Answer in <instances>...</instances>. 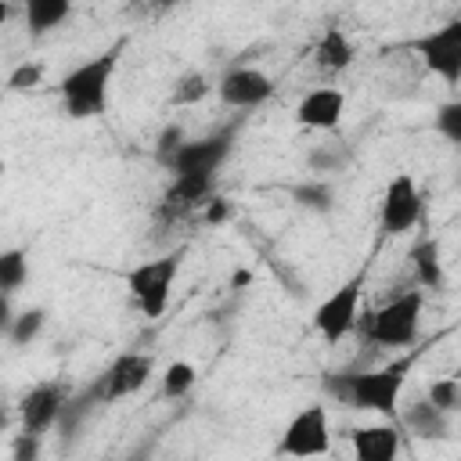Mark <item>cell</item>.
I'll use <instances>...</instances> for the list:
<instances>
[{
	"mask_svg": "<svg viewBox=\"0 0 461 461\" xmlns=\"http://www.w3.org/2000/svg\"><path fill=\"white\" fill-rule=\"evenodd\" d=\"M411 360H396L389 367L378 371H360V375H331L324 385L331 396H339L342 403L357 407V411H375L385 418H396V403L407 382Z\"/></svg>",
	"mask_w": 461,
	"mask_h": 461,
	"instance_id": "cell-1",
	"label": "cell"
},
{
	"mask_svg": "<svg viewBox=\"0 0 461 461\" xmlns=\"http://www.w3.org/2000/svg\"><path fill=\"white\" fill-rule=\"evenodd\" d=\"M119 54H122V43L101 50L97 58L76 65L61 83H58V94H61V104L72 119H94L104 112L108 104V83L115 76V65H119Z\"/></svg>",
	"mask_w": 461,
	"mask_h": 461,
	"instance_id": "cell-2",
	"label": "cell"
},
{
	"mask_svg": "<svg viewBox=\"0 0 461 461\" xmlns=\"http://www.w3.org/2000/svg\"><path fill=\"white\" fill-rule=\"evenodd\" d=\"M421 306H425V299L418 288L389 299L364 321V339L378 342V346H411L421 328Z\"/></svg>",
	"mask_w": 461,
	"mask_h": 461,
	"instance_id": "cell-3",
	"label": "cell"
},
{
	"mask_svg": "<svg viewBox=\"0 0 461 461\" xmlns=\"http://www.w3.org/2000/svg\"><path fill=\"white\" fill-rule=\"evenodd\" d=\"M176 270H180V256H158V259L137 263L126 274V288H130V295H133V303L140 306L144 317H162L166 313Z\"/></svg>",
	"mask_w": 461,
	"mask_h": 461,
	"instance_id": "cell-4",
	"label": "cell"
},
{
	"mask_svg": "<svg viewBox=\"0 0 461 461\" xmlns=\"http://www.w3.org/2000/svg\"><path fill=\"white\" fill-rule=\"evenodd\" d=\"M360 292H364V277H349L346 285H339L331 295H324L313 310V328L321 331L324 342H342L360 317Z\"/></svg>",
	"mask_w": 461,
	"mask_h": 461,
	"instance_id": "cell-5",
	"label": "cell"
},
{
	"mask_svg": "<svg viewBox=\"0 0 461 461\" xmlns=\"http://www.w3.org/2000/svg\"><path fill=\"white\" fill-rule=\"evenodd\" d=\"M414 50L432 76H439L447 86H457L461 83V14L450 18L447 25L418 36Z\"/></svg>",
	"mask_w": 461,
	"mask_h": 461,
	"instance_id": "cell-6",
	"label": "cell"
},
{
	"mask_svg": "<svg viewBox=\"0 0 461 461\" xmlns=\"http://www.w3.org/2000/svg\"><path fill=\"white\" fill-rule=\"evenodd\" d=\"M230 144H234V133L230 130H220V133H209V137H198V140H184L180 151L166 162V169L173 176H216V169L223 166V158L230 155Z\"/></svg>",
	"mask_w": 461,
	"mask_h": 461,
	"instance_id": "cell-7",
	"label": "cell"
},
{
	"mask_svg": "<svg viewBox=\"0 0 461 461\" xmlns=\"http://www.w3.org/2000/svg\"><path fill=\"white\" fill-rule=\"evenodd\" d=\"M331 447V432H328V411L321 403L303 407L281 432L277 454H292V457H317L328 454Z\"/></svg>",
	"mask_w": 461,
	"mask_h": 461,
	"instance_id": "cell-8",
	"label": "cell"
},
{
	"mask_svg": "<svg viewBox=\"0 0 461 461\" xmlns=\"http://www.w3.org/2000/svg\"><path fill=\"white\" fill-rule=\"evenodd\" d=\"M151 367H155V364H151L148 353H119V357L104 367V375L94 382L97 403H115V400H122V396H133L137 389L148 385Z\"/></svg>",
	"mask_w": 461,
	"mask_h": 461,
	"instance_id": "cell-9",
	"label": "cell"
},
{
	"mask_svg": "<svg viewBox=\"0 0 461 461\" xmlns=\"http://www.w3.org/2000/svg\"><path fill=\"white\" fill-rule=\"evenodd\" d=\"M421 220V191L411 173H396L382 198V230L385 234H407Z\"/></svg>",
	"mask_w": 461,
	"mask_h": 461,
	"instance_id": "cell-10",
	"label": "cell"
},
{
	"mask_svg": "<svg viewBox=\"0 0 461 461\" xmlns=\"http://www.w3.org/2000/svg\"><path fill=\"white\" fill-rule=\"evenodd\" d=\"M216 90H220L223 104H230V108H256L274 97V79L259 68H230V72H223Z\"/></svg>",
	"mask_w": 461,
	"mask_h": 461,
	"instance_id": "cell-11",
	"label": "cell"
},
{
	"mask_svg": "<svg viewBox=\"0 0 461 461\" xmlns=\"http://www.w3.org/2000/svg\"><path fill=\"white\" fill-rule=\"evenodd\" d=\"M18 411H22V429L43 436L61 418V411H65V389L54 385V382H43V385H36V389L25 393V400H22Z\"/></svg>",
	"mask_w": 461,
	"mask_h": 461,
	"instance_id": "cell-12",
	"label": "cell"
},
{
	"mask_svg": "<svg viewBox=\"0 0 461 461\" xmlns=\"http://www.w3.org/2000/svg\"><path fill=\"white\" fill-rule=\"evenodd\" d=\"M342 108H346V94H342V90H335V86H317V90H310V94L299 101L295 119H299V126H306V130H335L339 119H342Z\"/></svg>",
	"mask_w": 461,
	"mask_h": 461,
	"instance_id": "cell-13",
	"label": "cell"
},
{
	"mask_svg": "<svg viewBox=\"0 0 461 461\" xmlns=\"http://www.w3.org/2000/svg\"><path fill=\"white\" fill-rule=\"evenodd\" d=\"M212 198V180L209 176H173L166 198H162V212L166 216H187L194 209H205V202Z\"/></svg>",
	"mask_w": 461,
	"mask_h": 461,
	"instance_id": "cell-14",
	"label": "cell"
},
{
	"mask_svg": "<svg viewBox=\"0 0 461 461\" xmlns=\"http://www.w3.org/2000/svg\"><path fill=\"white\" fill-rule=\"evenodd\" d=\"M349 447L357 461H393L400 454V432L396 425H360L353 429Z\"/></svg>",
	"mask_w": 461,
	"mask_h": 461,
	"instance_id": "cell-15",
	"label": "cell"
},
{
	"mask_svg": "<svg viewBox=\"0 0 461 461\" xmlns=\"http://www.w3.org/2000/svg\"><path fill=\"white\" fill-rule=\"evenodd\" d=\"M403 425H407L414 436H421V439H443L447 429H450V414L439 411L429 396H421V400H414V403L403 411Z\"/></svg>",
	"mask_w": 461,
	"mask_h": 461,
	"instance_id": "cell-16",
	"label": "cell"
},
{
	"mask_svg": "<svg viewBox=\"0 0 461 461\" xmlns=\"http://www.w3.org/2000/svg\"><path fill=\"white\" fill-rule=\"evenodd\" d=\"M411 263H414V277L421 288H432L439 292L447 285V274H443V259H439V245L436 238H418L414 249H411Z\"/></svg>",
	"mask_w": 461,
	"mask_h": 461,
	"instance_id": "cell-17",
	"label": "cell"
},
{
	"mask_svg": "<svg viewBox=\"0 0 461 461\" xmlns=\"http://www.w3.org/2000/svg\"><path fill=\"white\" fill-rule=\"evenodd\" d=\"M353 43L346 40V32L342 29H324V36L317 40V47H313V61L324 68V72H342V68H349L353 65Z\"/></svg>",
	"mask_w": 461,
	"mask_h": 461,
	"instance_id": "cell-18",
	"label": "cell"
},
{
	"mask_svg": "<svg viewBox=\"0 0 461 461\" xmlns=\"http://www.w3.org/2000/svg\"><path fill=\"white\" fill-rule=\"evenodd\" d=\"M25 4V25L40 36L54 25H61L72 11V0H22Z\"/></svg>",
	"mask_w": 461,
	"mask_h": 461,
	"instance_id": "cell-19",
	"label": "cell"
},
{
	"mask_svg": "<svg viewBox=\"0 0 461 461\" xmlns=\"http://www.w3.org/2000/svg\"><path fill=\"white\" fill-rule=\"evenodd\" d=\"M25 281H29V259H25V252L22 249H7L0 256V288H4V295H14Z\"/></svg>",
	"mask_w": 461,
	"mask_h": 461,
	"instance_id": "cell-20",
	"label": "cell"
},
{
	"mask_svg": "<svg viewBox=\"0 0 461 461\" xmlns=\"http://www.w3.org/2000/svg\"><path fill=\"white\" fill-rule=\"evenodd\" d=\"M43 321H47V310H40V306H29V310H22V313H18V317L7 324V339H11L14 346H29V342L40 335Z\"/></svg>",
	"mask_w": 461,
	"mask_h": 461,
	"instance_id": "cell-21",
	"label": "cell"
},
{
	"mask_svg": "<svg viewBox=\"0 0 461 461\" xmlns=\"http://www.w3.org/2000/svg\"><path fill=\"white\" fill-rule=\"evenodd\" d=\"M212 86H209V79L202 76V72H184L176 83H173V94H169V104H198L205 94H209Z\"/></svg>",
	"mask_w": 461,
	"mask_h": 461,
	"instance_id": "cell-22",
	"label": "cell"
},
{
	"mask_svg": "<svg viewBox=\"0 0 461 461\" xmlns=\"http://www.w3.org/2000/svg\"><path fill=\"white\" fill-rule=\"evenodd\" d=\"M191 385H194V364H187V360H173V364L166 367V375H162V396L180 400V396L191 393Z\"/></svg>",
	"mask_w": 461,
	"mask_h": 461,
	"instance_id": "cell-23",
	"label": "cell"
},
{
	"mask_svg": "<svg viewBox=\"0 0 461 461\" xmlns=\"http://www.w3.org/2000/svg\"><path fill=\"white\" fill-rule=\"evenodd\" d=\"M292 198L303 205V209H313V212H328L331 209V187L324 180H306V184H295L292 187Z\"/></svg>",
	"mask_w": 461,
	"mask_h": 461,
	"instance_id": "cell-24",
	"label": "cell"
},
{
	"mask_svg": "<svg viewBox=\"0 0 461 461\" xmlns=\"http://www.w3.org/2000/svg\"><path fill=\"white\" fill-rule=\"evenodd\" d=\"M425 396H429L439 411H447V414H457V411H461V382H457V378H436Z\"/></svg>",
	"mask_w": 461,
	"mask_h": 461,
	"instance_id": "cell-25",
	"label": "cell"
},
{
	"mask_svg": "<svg viewBox=\"0 0 461 461\" xmlns=\"http://www.w3.org/2000/svg\"><path fill=\"white\" fill-rule=\"evenodd\" d=\"M436 130H439L450 144H461V97L439 104V112H436Z\"/></svg>",
	"mask_w": 461,
	"mask_h": 461,
	"instance_id": "cell-26",
	"label": "cell"
},
{
	"mask_svg": "<svg viewBox=\"0 0 461 461\" xmlns=\"http://www.w3.org/2000/svg\"><path fill=\"white\" fill-rule=\"evenodd\" d=\"M40 76H43V65L25 61V65H18V68L11 72L7 86H11V90H29V86H36V83H40Z\"/></svg>",
	"mask_w": 461,
	"mask_h": 461,
	"instance_id": "cell-27",
	"label": "cell"
},
{
	"mask_svg": "<svg viewBox=\"0 0 461 461\" xmlns=\"http://www.w3.org/2000/svg\"><path fill=\"white\" fill-rule=\"evenodd\" d=\"M180 144H184V130H180V126H166V130H162V137H158V148H155L158 162L166 166V162L180 151Z\"/></svg>",
	"mask_w": 461,
	"mask_h": 461,
	"instance_id": "cell-28",
	"label": "cell"
},
{
	"mask_svg": "<svg viewBox=\"0 0 461 461\" xmlns=\"http://www.w3.org/2000/svg\"><path fill=\"white\" fill-rule=\"evenodd\" d=\"M310 169H317V173H328V169H339L342 162H346V151H328V148H317V151H310Z\"/></svg>",
	"mask_w": 461,
	"mask_h": 461,
	"instance_id": "cell-29",
	"label": "cell"
},
{
	"mask_svg": "<svg viewBox=\"0 0 461 461\" xmlns=\"http://www.w3.org/2000/svg\"><path fill=\"white\" fill-rule=\"evenodd\" d=\"M36 454H40V432L22 429V436L14 439V461H36Z\"/></svg>",
	"mask_w": 461,
	"mask_h": 461,
	"instance_id": "cell-30",
	"label": "cell"
},
{
	"mask_svg": "<svg viewBox=\"0 0 461 461\" xmlns=\"http://www.w3.org/2000/svg\"><path fill=\"white\" fill-rule=\"evenodd\" d=\"M202 216H205V223H220V220H227V216H230V205H227V202H220V198H209V202H205V209H202Z\"/></svg>",
	"mask_w": 461,
	"mask_h": 461,
	"instance_id": "cell-31",
	"label": "cell"
},
{
	"mask_svg": "<svg viewBox=\"0 0 461 461\" xmlns=\"http://www.w3.org/2000/svg\"><path fill=\"white\" fill-rule=\"evenodd\" d=\"M249 281H252V277H249V270H238V274L230 277V285H249Z\"/></svg>",
	"mask_w": 461,
	"mask_h": 461,
	"instance_id": "cell-32",
	"label": "cell"
}]
</instances>
